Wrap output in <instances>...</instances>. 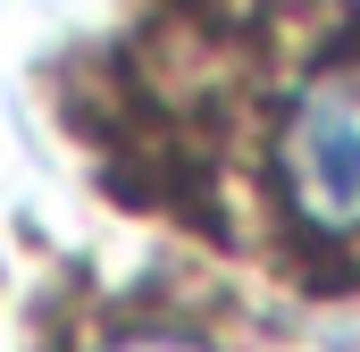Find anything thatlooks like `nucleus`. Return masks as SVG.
<instances>
[{"label": "nucleus", "instance_id": "f257e3e1", "mask_svg": "<svg viewBox=\"0 0 360 352\" xmlns=\"http://www.w3.org/2000/svg\"><path fill=\"white\" fill-rule=\"evenodd\" d=\"M276 184L310 235H360V76H310L285 101Z\"/></svg>", "mask_w": 360, "mask_h": 352}, {"label": "nucleus", "instance_id": "f03ea898", "mask_svg": "<svg viewBox=\"0 0 360 352\" xmlns=\"http://www.w3.org/2000/svg\"><path fill=\"white\" fill-rule=\"evenodd\" d=\"M109 352H193V344H168V336H126V344H109Z\"/></svg>", "mask_w": 360, "mask_h": 352}]
</instances>
